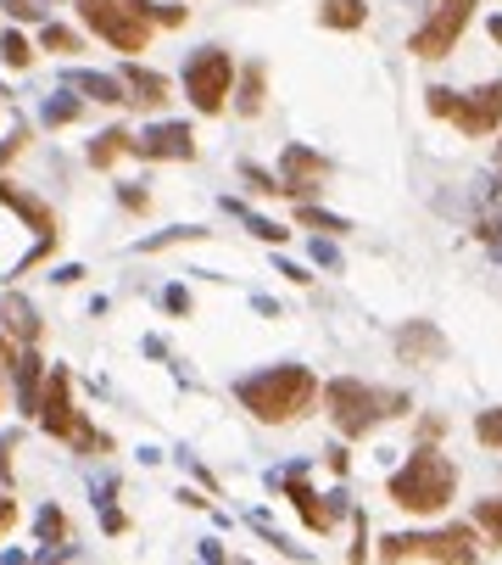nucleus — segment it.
Listing matches in <instances>:
<instances>
[{
	"mask_svg": "<svg viewBox=\"0 0 502 565\" xmlns=\"http://www.w3.org/2000/svg\"><path fill=\"white\" fill-rule=\"evenodd\" d=\"M235 398L240 409H251V420H263V426H290L313 409L319 398V375L301 369V364H274V369H258L235 381Z\"/></svg>",
	"mask_w": 502,
	"mask_h": 565,
	"instance_id": "f257e3e1",
	"label": "nucleus"
},
{
	"mask_svg": "<svg viewBox=\"0 0 502 565\" xmlns=\"http://www.w3.org/2000/svg\"><path fill=\"white\" fill-rule=\"evenodd\" d=\"M79 17L112 45V51H145L157 23H184V7H157V0H79Z\"/></svg>",
	"mask_w": 502,
	"mask_h": 565,
	"instance_id": "f03ea898",
	"label": "nucleus"
},
{
	"mask_svg": "<svg viewBox=\"0 0 502 565\" xmlns=\"http://www.w3.org/2000/svg\"><path fill=\"white\" fill-rule=\"evenodd\" d=\"M324 409H330V426H335L340 437H369L374 426H385V420L414 414V403L402 398V392L363 387V381H351V375H340V381L324 387Z\"/></svg>",
	"mask_w": 502,
	"mask_h": 565,
	"instance_id": "7ed1b4c3",
	"label": "nucleus"
},
{
	"mask_svg": "<svg viewBox=\"0 0 502 565\" xmlns=\"http://www.w3.org/2000/svg\"><path fill=\"white\" fill-rule=\"evenodd\" d=\"M452 493H458V470H452V459L435 454V448H414L408 464L391 476V498H396L402 509H414V515L446 509Z\"/></svg>",
	"mask_w": 502,
	"mask_h": 565,
	"instance_id": "20e7f679",
	"label": "nucleus"
},
{
	"mask_svg": "<svg viewBox=\"0 0 502 565\" xmlns=\"http://www.w3.org/2000/svg\"><path fill=\"white\" fill-rule=\"evenodd\" d=\"M39 426L50 432V437H62V443H73L79 454H100V448H112L100 432H89L84 420H79V409H73V375L68 369H45V392H39Z\"/></svg>",
	"mask_w": 502,
	"mask_h": 565,
	"instance_id": "39448f33",
	"label": "nucleus"
},
{
	"mask_svg": "<svg viewBox=\"0 0 502 565\" xmlns=\"http://www.w3.org/2000/svg\"><path fill=\"white\" fill-rule=\"evenodd\" d=\"M425 107L435 113V118H446V123H458L464 134H491L497 123H502V79L497 84H480L475 96H452V90H425Z\"/></svg>",
	"mask_w": 502,
	"mask_h": 565,
	"instance_id": "423d86ee",
	"label": "nucleus"
},
{
	"mask_svg": "<svg viewBox=\"0 0 502 565\" xmlns=\"http://www.w3.org/2000/svg\"><path fill=\"white\" fill-rule=\"evenodd\" d=\"M229 84H235V62L229 51H218V45H201V51L184 62V96L195 102V113H224L229 102Z\"/></svg>",
	"mask_w": 502,
	"mask_h": 565,
	"instance_id": "0eeeda50",
	"label": "nucleus"
},
{
	"mask_svg": "<svg viewBox=\"0 0 502 565\" xmlns=\"http://www.w3.org/2000/svg\"><path fill=\"white\" fill-rule=\"evenodd\" d=\"M480 549H475V538H469V527H452V532H391V538H380V560H475Z\"/></svg>",
	"mask_w": 502,
	"mask_h": 565,
	"instance_id": "6e6552de",
	"label": "nucleus"
},
{
	"mask_svg": "<svg viewBox=\"0 0 502 565\" xmlns=\"http://www.w3.org/2000/svg\"><path fill=\"white\" fill-rule=\"evenodd\" d=\"M469 17H475V0H441V7L430 12V23L408 34V51L425 57V62H441L452 45H458V34L469 28Z\"/></svg>",
	"mask_w": 502,
	"mask_h": 565,
	"instance_id": "1a4fd4ad",
	"label": "nucleus"
},
{
	"mask_svg": "<svg viewBox=\"0 0 502 565\" xmlns=\"http://www.w3.org/2000/svg\"><path fill=\"white\" fill-rule=\"evenodd\" d=\"M0 208H12V213H17V219H23V224H28L34 235H39V242H34V252H28V258L17 263V274H23V269H34L39 258H50V247H57V213H50V208H45L39 197L17 191L12 179H0Z\"/></svg>",
	"mask_w": 502,
	"mask_h": 565,
	"instance_id": "9d476101",
	"label": "nucleus"
},
{
	"mask_svg": "<svg viewBox=\"0 0 502 565\" xmlns=\"http://www.w3.org/2000/svg\"><path fill=\"white\" fill-rule=\"evenodd\" d=\"M129 157H145V163H190L195 157V134L184 123H151L145 134L129 140Z\"/></svg>",
	"mask_w": 502,
	"mask_h": 565,
	"instance_id": "9b49d317",
	"label": "nucleus"
},
{
	"mask_svg": "<svg viewBox=\"0 0 502 565\" xmlns=\"http://www.w3.org/2000/svg\"><path fill=\"white\" fill-rule=\"evenodd\" d=\"M268 482L290 493V504L301 509V521H308L313 532H330V527H335V515H340V493L319 498V493H313L308 482H301V464H296V470H285V476H268Z\"/></svg>",
	"mask_w": 502,
	"mask_h": 565,
	"instance_id": "f8f14e48",
	"label": "nucleus"
},
{
	"mask_svg": "<svg viewBox=\"0 0 502 565\" xmlns=\"http://www.w3.org/2000/svg\"><path fill=\"white\" fill-rule=\"evenodd\" d=\"M330 174V163L308 146H285L279 157V185H285V197H301V191H313V185Z\"/></svg>",
	"mask_w": 502,
	"mask_h": 565,
	"instance_id": "ddd939ff",
	"label": "nucleus"
},
{
	"mask_svg": "<svg viewBox=\"0 0 502 565\" xmlns=\"http://www.w3.org/2000/svg\"><path fill=\"white\" fill-rule=\"evenodd\" d=\"M62 84L68 90H84L89 102H100V107H123L129 96H123V79H112V73H89V68H68L62 73Z\"/></svg>",
	"mask_w": 502,
	"mask_h": 565,
	"instance_id": "4468645a",
	"label": "nucleus"
},
{
	"mask_svg": "<svg viewBox=\"0 0 502 565\" xmlns=\"http://www.w3.org/2000/svg\"><path fill=\"white\" fill-rule=\"evenodd\" d=\"M396 348H402V358H408V364H435V358L446 353L441 331H435V325H425V319H414L408 331L396 337Z\"/></svg>",
	"mask_w": 502,
	"mask_h": 565,
	"instance_id": "2eb2a0df",
	"label": "nucleus"
},
{
	"mask_svg": "<svg viewBox=\"0 0 502 565\" xmlns=\"http://www.w3.org/2000/svg\"><path fill=\"white\" fill-rule=\"evenodd\" d=\"M12 381H17V409L34 414L39 409V381H45V358L39 353H17L12 358Z\"/></svg>",
	"mask_w": 502,
	"mask_h": 565,
	"instance_id": "dca6fc26",
	"label": "nucleus"
},
{
	"mask_svg": "<svg viewBox=\"0 0 502 565\" xmlns=\"http://www.w3.org/2000/svg\"><path fill=\"white\" fill-rule=\"evenodd\" d=\"M123 90H134L129 102H145V107H163L168 102V79L151 73V68H123Z\"/></svg>",
	"mask_w": 502,
	"mask_h": 565,
	"instance_id": "f3484780",
	"label": "nucleus"
},
{
	"mask_svg": "<svg viewBox=\"0 0 502 565\" xmlns=\"http://www.w3.org/2000/svg\"><path fill=\"white\" fill-rule=\"evenodd\" d=\"M363 17H369L363 0H324V7H319L324 28H363Z\"/></svg>",
	"mask_w": 502,
	"mask_h": 565,
	"instance_id": "a211bd4d",
	"label": "nucleus"
},
{
	"mask_svg": "<svg viewBox=\"0 0 502 565\" xmlns=\"http://www.w3.org/2000/svg\"><path fill=\"white\" fill-rule=\"evenodd\" d=\"M129 140H134L129 129H107V134H95V140H89V163H95V168H112V163L129 152Z\"/></svg>",
	"mask_w": 502,
	"mask_h": 565,
	"instance_id": "6ab92c4d",
	"label": "nucleus"
},
{
	"mask_svg": "<svg viewBox=\"0 0 502 565\" xmlns=\"http://www.w3.org/2000/svg\"><path fill=\"white\" fill-rule=\"evenodd\" d=\"M7 331L17 342H39V319H34V308L23 297H7Z\"/></svg>",
	"mask_w": 502,
	"mask_h": 565,
	"instance_id": "aec40b11",
	"label": "nucleus"
},
{
	"mask_svg": "<svg viewBox=\"0 0 502 565\" xmlns=\"http://www.w3.org/2000/svg\"><path fill=\"white\" fill-rule=\"evenodd\" d=\"M224 208H229V213H235V219H240L251 235H258V242H274V247H279L285 235H290V229H279L274 219H258V213H246V208H240V202H229V197H224Z\"/></svg>",
	"mask_w": 502,
	"mask_h": 565,
	"instance_id": "412c9836",
	"label": "nucleus"
},
{
	"mask_svg": "<svg viewBox=\"0 0 502 565\" xmlns=\"http://www.w3.org/2000/svg\"><path fill=\"white\" fill-rule=\"evenodd\" d=\"M235 107H240L246 118H258V113H263V68H246V79H240V96H235Z\"/></svg>",
	"mask_w": 502,
	"mask_h": 565,
	"instance_id": "4be33fe9",
	"label": "nucleus"
},
{
	"mask_svg": "<svg viewBox=\"0 0 502 565\" xmlns=\"http://www.w3.org/2000/svg\"><path fill=\"white\" fill-rule=\"evenodd\" d=\"M79 113H84V107H79V96H50V102H45V113H39V118H45V123H50V129H62V123H73V118H79Z\"/></svg>",
	"mask_w": 502,
	"mask_h": 565,
	"instance_id": "5701e85b",
	"label": "nucleus"
},
{
	"mask_svg": "<svg viewBox=\"0 0 502 565\" xmlns=\"http://www.w3.org/2000/svg\"><path fill=\"white\" fill-rule=\"evenodd\" d=\"M0 57H7V68H28L34 62V45L12 28V34H0Z\"/></svg>",
	"mask_w": 502,
	"mask_h": 565,
	"instance_id": "b1692460",
	"label": "nucleus"
},
{
	"mask_svg": "<svg viewBox=\"0 0 502 565\" xmlns=\"http://www.w3.org/2000/svg\"><path fill=\"white\" fill-rule=\"evenodd\" d=\"M39 538H45V543H68V515H62L57 504L39 509Z\"/></svg>",
	"mask_w": 502,
	"mask_h": 565,
	"instance_id": "393cba45",
	"label": "nucleus"
},
{
	"mask_svg": "<svg viewBox=\"0 0 502 565\" xmlns=\"http://www.w3.org/2000/svg\"><path fill=\"white\" fill-rule=\"evenodd\" d=\"M39 45H45V51H62V57H68V51H79V34L62 28V23H45V28H39Z\"/></svg>",
	"mask_w": 502,
	"mask_h": 565,
	"instance_id": "a878e982",
	"label": "nucleus"
},
{
	"mask_svg": "<svg viewBox=\"0 0 502 565\" xmlns=\"http://www.w3.org/2000/svg\"><path fill=\"white\" fill-rule=\"evenodd\" d=\"M475 521H480V527L491 532V543L502 549V498H480V504H475Z\"/></svg>",
	"mask_w": 502,
	"mask_h": 565,
	"instance_id": "bb28decb",
	"label": "nucleus"
},
{
	"mask_svg": "<svg viewBox=\"0 0 502 565\" xmlns=\"http://www.w3.org/2000/svg\"><path fill=\"white\" fill-rule=\"evenodd\" d=\"M296 219H301V224H313V229H324V235H346V229H351L346 219H335V213H319V208H308V202L296 208Z\"/></svg>",
	"mask_w": 502,
	"mask_h": 565,
	"instance_id": "cd10ccee",
	"label": "nucleus"
},
{
	"mask_svg": "<svg viewBox=\"0 0 502 565\" xmlns=\"http://www.w3.org/2000/svg\"><path fill=\"white\" fill-rule=\"evenodd\" d=\"M12 17H28V23H45L50 17V7H62V0H0Z\"/></svg>",
	"mask_w": 502,
	"mask_h": 565,
	"instance_id": "c85d7f7f",
	"label": "nucleus"
},
{
	"mask_svg": "<svg viewBox=\"0 0 502 565\" xmlns=\"http://www.w3.org/2000/svg\"><path fill=\"white\" fill-rule=\"evenodd\" d=\"M475 437H480L486 448H502V409H486V414L475 420Z\"/></svg>",
	"mask_w": 502,
	"mask_h": 565,
	"instance_id": "c756f323",
	"label": "nucleus"
},
{
	"mask_svg": "<svg viewBox=\"0 0 502 565\" xmlns=\"http://www.w3.org/2000/svg\"><path fill=\"white\" fill-rule=\"evenodd\" d=\"M240 174H246V179H251V191H258V197H285V185H279V179H274V174H263V168H258V163H246V168H240Z\"/></svg>",
	"mask_w": 502,
	"mask_h": 565,
	"instance_id": "7c9ffc66",
	"label": "nucleus"
},
{
	"mask_svg": "<svg viewBox=\"0 0 502 565\" xmlns=\"http://www.w3.org/2000/svg\"><path fill=\"white\" fill-rule=\"evenodd\" d=\"M480 242H486V247H491V252H497V258H502V213H497V219H486V224H480Z\"/></svg>",
	"mask_w": 502,
	"mask_h": 565,
	"instance_id": "2f4dec72",
	"label": "nucleus"
},
{
	"mask_svg": "<svg viewBox=\"0 0 502 565\" xmlns=\"http://www.w3.org/2000/svg\"><path fill=\"white\" fill-rule=\"evenodd\" d=\"M163 308H168V314H190V292H184V286H168V292H163Z\"/></svg>",
	"mask_w": 502,
	"mask_h": 565,
	"instance_id": "473e14b6",
	"label": "nucleus"
},
{
	"mask_svg": "<svg viewBox=\"0 0 502 565\" xmlns=\"http://www.w3.org/2000/svg\"><path fill=\"white\" fill-rule=\"evenodd\" d=\"M313 263H324V269H340V252H335L330 242H319V235H313Z\"/></svg>",
	"mask_w": 502,
	"mask_h": 565,
	"instance_id": "72a5a7b5",
	"label": "nucleus"
},
{
	"mask_svg": "<svg viewBox=\"0 0 502 565\" xmlns=\"http://www.w3.org/2000/svg\"><path fill=\"white\" fill-rule=\"evenodd\" d=\"M12 454H17V432L0 437V476H12Z\"/></svg>",
	"mask_w": 502,
	"mask_h": 565,
	"instance_id": "f704fd0d",
	"label": "nucleus"
},
{
	"mask_svg": "<svg viewBox=\"0 0 502 565\" xmlns=\"http://www.w3.org/2000/svg\"><path fill=\"white\" fill-rule=\"evenodd\" d=\"M17 521V498H7V493H0V532H7Z\"/></svg>",
	"mask_w": 502,
	"mask_h": 565,
	"instance_id": "c9c22d12",
	"label": "nucleus"
},
{
	"mask_svg": "<svg viewBox=\"0 0 502 565\" xmlns=\"http://www.w3.org/2000/svg\"><path fill=\"white\" fill-rule=\"evenodd\" d=\"M118 197H123V208H145V202H151L145 191H134V185H123V191H118Z\"/></svg>",
	"mask_w": 502,
	"mask_h": 565,
	"instance_id": "e433bc0d",
	"label": "nucleus"
},
{
	"mask_svg": "<svg viewBox=\"0 0 502 565\" xmlns=\"http://www.w3.org/2000/svg\"><path fill=\"white\" fill-rule=\"evenodd\" d=\"M279 274H290V280H296V286H308V280H313V274H308V269H301V263H279Z\"/></svg>",
	"mask_w": 502,
	"mask_h": 565,
	"instance_id": "4c0bfd02",
	"label": "nucleus"
},
{
	"mask_svg": "<svg viewBox=\"0 0 502 565\" xmlns=\"http://www.w3.org/2000/svg\"><path fill=\"white\" fill-rule=\"evenodd\" d=\"M491 39H497V45H502V17H491Z\"/></svg>",
	"mask_w": 502,
	"mask_h": 565,
	"instance_id": "58836bf2",
	"label": "nucleus"
},
{
	"mask_svg": "<svg viewBox=\"0 0 502 565\" xmlns=\"http://www.w3.org/2000/svg\"><path fill=\"white\" fill-rule=\"evenodd\" d=\"M0 102H7V90H0Z\"/></svg>",
	"mask_w": 502,
	"mask_h": 565,
	"instance_id": "ea45409f",
	"label": "nucleus"
},
{
	"mask_svg": "<svg viewBox=\"0 0 502 565\" xmlns=\"http://www.w3.org/2000/svg\"><path fill=\"white\" fill-rule=\"evenodd\" d=\"M497 152H502V140H497Z\"/></svg>",
	"mask_w": 502,
	"mask_h": 565,
	"instance_id": "a19ab883",
	"label": "nucleus"
}]
</instances>
